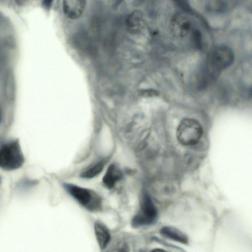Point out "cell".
Returning <instances> with one entry per match:
<instances>
[{
    "label": "cell",
    "instance_id": "ba28073f",
    "mask_svg": "<svg viewBox=\"0 0 252 252\" xmlns=\"http://www.w3.org/2000/svg\"><path fill=\"white\" fill-rule=\"evenodd\" d=\"M127 31L131 34H137L143 29V15L140 10L132 12L127 17L126 21Z\"/></svg>",
    "mask_w": 252,
    "mask_h": 252
},
{
    "label": "cell",
    "instance_id": "6da1fadb",
    "mask_svg": "<svg viewBox=\"0 0 252 252\" xmlns=\"http://www.w3.org/2000/svg\"><path fill=\"white\" fill-rule=\"evenodd\" d=\"M63 185L68 194L87 210L96 212L101 209L102 199L94 190L68 183Z\"/></svg>",
    "mask_w": 252,
    "mask_h": 252
},
{
    "label": "cell",
    "instance_id": "52a82bcc",
    "mask_svg": "<svg viewBox=\"0 0 252 252\" xmlns=\"http://www.w3.org/2000/svg\"><path fill=\"white\" fill-rule=\"evenodd\" d=\"M86 5V0H63V10L67 18L76 20L82 16Z\"/></svg>",
    "mask_w": 252,
    "mask_h": 252
},
{
    "label": "cell",
    "instance_id": "30bf717a",
    "mask_svg": "<svg viewBox=\"0 0 252 252\" xmlns=\"http://www.w3.org/2000/svg\"><path fill=\"white\" fill-rule=\"evenodd\" d=\"M95 237L101 250L105 249L111 239V235L107 227L102 222L96 221L94 225Z\"/></svg>",
    "mask_w": 252,
    "mask_h": 252
},
{
    "label": "cell",
    "instance_id": "9c48e42d",
    "mask_svg": "<svg viewBox=\"0 0 252 252\" xmlns=\"http://www.w3.org/2000/svg\"><path fill=\"white\" fill-rule=\"evenodd\" d=\"M122 178L123 173L119 167L114 163H112L108 167L102 181L105 188L111 189Z\"/></svg>",
    "mask_w": 252,
    "mask_h": 252
},
{
    "label": "cell",
    "instance_id": "7a4b0ae2",
    "mask_svg": "<svg viewBox=\"0 0 252 252\" xmlns=\"http://www.w3.org/2000/svg\"><path fill=\"white\" fill-rule=\"evenodd\" d=\"M203 134V128L199 121L193 118L183 119L176 129V137L178 142L184 146L196 144Z\"/></svg>",
    "mask_w": 252,
    "mask_h": 252
},
{
    "label": "cell",
    "instance_id": "4fadbf2b",
    "mask_svg": "<svg viewBox=\"0 0 252 252\" xmlns=\"http://www.w3.org/2000/svg\"><path fill=\"white\" fill-rule=\"evenodd\" d=\"M37 184V181L30 179H23L18 184V188L21 190H27V189L32 187Z\"/></svg>",
    "mask_w": 252,
    "mask_h": 252
},
{
    "label": "cell",
    "instance_id": "5bb4252c",
    "mask_svg": "<svg viewBox=\"0 0 252 252\" xmlns=\"http://www.w3.org/2000/svg\"><path fill=\"white\" fill-rule=\"evenodd\" d=\"M140 96L145 98L155 97L159 95V93L154 89L143 90L139 92Z\"/></svg>",
    "mask_w": 252,
    "mask_h": 252
},
{
    "label": "cell",
    "instance_id": "3957f363",
    "mask_svg": "<svg viewBox=\"0 0 252 252\" xmlns=\"http://www.w3.org/2000/svg\"><path fill=\"white\" fill-rule=\"evenodd\" d=\"M25 158L18 141L3 144L0 150V166L6 171L18 169L22 166Z\"/></svg>",
    "mask_w": 252,
    "mask_h": 252
},
{
    "label": "cell",
    "instance_id": "8fae6325",
    "mask_svg": "<svg viewBox=\"0 0 252 252\" xmlns=\"http://www.w3.org/2000/svg\"><path fill=\"white\" fill-rule=\"evenodd\" d=\"M160 232V234L166 238L186 245L189 243L188 236L175 227L170 226H163Z\"/></svg>",
    "mask_w": 252,
    "mask_h": 252
},
{
    "label": "cell",
    "instance_id": "5b68a950",
    "mask_svg": "<svg viewBox=\"0 0 252 252\" xmlns=\"http://www.w3.org/2000/svg\"><path fill=\"white\" fill-rule=\"evenodd\" d=\"M158 211L152 198L147 192L142 195L140 209L133 217L131 225L135 228L151 225L157 220Z\"/></svg>",
    "mask_w": 252,
    "mask_h": 252
},
{
    "label": "cell",
    "instance_id": "7c38bea8",
    "mask_svg": "<svg viewBox=\"0 0 252 252\" xmlns=\"http://www.w3.org/2000/svg\"><path fill=\"white\" fill-rule=\"evenodd\" d=\"M105 162L103 160L98 161L88 166L80 174V176L83 179H92L97 176L102 171Z\"/></svg>",
    "mask_w": 252,
    "mask_h": 252
},
{
    "label": "cell",
    "instance_id": "8992f818",
    "mask_svg": "<svg viewBox=\"0 0 252 252\" xmlns=\"http://www.w3.org/2000/svg\"><path fill=\"white\" fill-rule=\"evenodd\" d=\"M170 29L172 34L178 38L187 36L191 30V24L187 17L181 14L172 17L170 23Z\"/></svg>",
    "mask_w": 252,
    "mask_h": 252
},
{
    "label": "cell",
    "instance_id": "277c9868",
    "mask_svg": "<svg viewBox=\"0 0 252 252\" xmlns=\"http://www.w3.org/2000/svg\"><path fill=\"white\" fill-rule=\"evenodd\" d=\"M234 55L229 48L221 46L214 49L208 58V70L210 77L215 79L234 61Z\"/></svg>",
    "mask_w": 252,
    "mask_h": 252
}]
</instances>
